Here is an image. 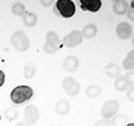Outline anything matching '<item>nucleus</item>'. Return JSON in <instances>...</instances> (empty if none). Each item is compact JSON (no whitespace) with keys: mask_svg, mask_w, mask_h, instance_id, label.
<instances>
[{"mask_svg":"<svg viewBox=\"0 0 134 126\" xmlns=\"http://www.w3.org/2000/svg\"><path fill=\"white\" fill-rule=\"evenodd\" d=\"M123 69L133 71L134 70V50L129 52V55L126 56V59L123 60Z\"/></svg>","mask_w":134,"mask_h":126,"instance_id":"20","label":"nucleus"},{"mask_svg":"<svg viewBox=\"0 0 134 126\" xmlns=\"http://www.w3.org/2000/svg\"><path fill=\"white\" fill-rule=\"evenodd\" d=\"M82 41H84V38H82L81 31H78V29H73V31L69 32L64 36L63 44H64V46H67V48H75V46L81 45Z\"/></svg>","mask_w":134,"mask_h":126,"instance_id":"7","label":"nucleus"},{"mask_svg":"<svg viewBox=\"0 0 134 126\" xmlns=\"http://www.w3.org/2000/svg\"><path fill=\"white\" fill-rule=\"evenodd\" d=\"M94 126H115V125H113L110 120H106V119H100V120H98V122H96V123H95Z\"/></svg>","mask_w":134,"mask_h":126,"instance_id":"24","label":"nucleus"},{"mask_svg":"<svg viewBox=\"0 0 134 126\" xmlns=\"http://www.w3.org/2000/svg\"><path fill=\"white\" fill-rule=\"evenodd\" d=\"M96 32H98V28H96L95 24H87L81 34H82V38H85V39H92L96 35Z\"/></svg>","mask_w":134,"mask_h":126,"instance_id":"15","label":"nucleus"},{"mask_svg":"<svg viewBox=\"0 0 134 126\" xmlns=\"http://www.w3.org/2000/svg\"><path fill=\"white\" fill-rule=\"evenodd\" d=\"M18 115H20V113H18V111H17L15 108H7L6 112H4V116H6V119L10 120V122H11V120H15L17 118H18Z\"/></svg>","mask_w":134,"mask_h":126,"instance_id":"22","label":"nucleus"},{"mask_svg":"<svg viewBox=\"0 0 134 126\" xmlns=\"http://www.w3.org/2000/svg\"><path fill=\"white\" fill-rule=\"evenodd\" d=\"M80 6L85 11L96 13V11H99L100 6H102V2L100 0H80Z\"/></svg>","mask_w":134,"mask_h":126,"instance_id":"10","label":"nucleus"},{"mask_svg":"<svg viewBox=\"0 0 134 126\" xmlns=\"http://www.w3.org/2000/svg\"><path fill=\"white\" fill-rule=\"evenodd\" d=\"M60 46H62V39H60V36L57 35V32L49 31L46 34V41H45V45H43L45 53H48V55L57 53L59 50H60Z\"/></svg>","mask_w":134,"mask_h":126,"instance_id":"2","label":"nucleus"},{"mask_svg":"<svg viewBox=\"0 0 134 126\" xmlns=\"http://www.w3.org/2000/svg\"><path fill=\"white\" fill-rule=\"evenodd\" d=\"M11 45L18 50V52H27L29 49V38L27 36V34L23 31H15L11 35Z\"/></svg>","mask_w":134,"mask_h":126,"instance_id":"3","label":"nucleus"},{"mask_svg":"<svg viewBox=\"0 0 134 126\" xmlns=\"http://www.w3.org/2000/svg\"><path fill=\"white\" fill-rule=\"evenodd\" d=\"M39 3H41L42 6H43V7H49L50 4H53V2H52V0H46V2H45V0H41Z\"/></svg>","mask_w":134,"mask_h":126,"instance_id":"28","label":"nucleus"},{"mask_svg":"<svg viewBox=\"0 0 134 126\" xmlns=\"http://www.w3.org/2000/svg\"><path fill=\"white\" fill-rule=\"evenodd\" d=\"M70 108H71V105L67 99H59L56 102V107H54V111L59 115H66V113L70 112Z\"/></svg>","mask_w":134,"mask_h":126,"instance_id":"14","label":"nucleus"},{"mask_svg":"<svg viewBox=\"0 0 134 126\" xmlns=\"http://www.w3.org/2000/svg\"><path fill=\"white\" fill-rule=\"evenodd\" d=\"M119 107L120 105L116 99H109L103 104L102 109H100V115H102L103 119L109 120L110 118H113L117 112H119Z\"/></svg>","mask_w":134,"mask_h":126,"instance_id":"5","label":"nucleus"},{"mask_svg":"<svg viewBox=\"0 0 134 126\" xmlns=\"http://www.w3.org/2000/svg\"><path fill=\"white\" fill-rule=\"evenodd\" d=\"M23 23H24V25L25 27H34V25H36V23H38V17H36V14L35 13H29V11H27L24 14V17H23Z\"/></svg>","mask_w":134,"mask_h":126,"instance_id":"16","label":"nucleus"},{"mask_svg":"<svg viewBox=\"0 0 134 126\" xmlns=\"http://www.w3.org/2000/svg\"><path fill=\"white\" fill-rule=\"evenodd\" d=\"M80 67V60L78 57L75 56H67L63 60V69H64L67 73H73Z\"/></svg>","mask_w":134,"mask_h":126,"instance_id":"11","label":"nucleus"},{"mask_svg":"<svg viewBox=\"0 0 134 126\" xmlns=\"http://www.w3.org/2000/svg\"><path fill=\"white\" fill-rule=\"evenodd\" d=\"M15 126H28V125H25V123H24V122H20V123H17Z\"/></svg>","mask_w":134,"mask_h":126,"instance_id":"29","label":"nucleus"},{"mask_svg":"<svg viewBox=\"0 0 134 126\" xmlns=\"http://www.w3.org/2000/svg\"><path fill=\"white\" fill-rule=\"evenodd\" d=\"M36 74V67L34 63H27V65L24 66V69H23V76L25 78H32Z\"/></svg>","mask_w":134,"mask_h":126,"instance_id":"19","label":"nucleus"},{"mask_svg":"<svg viewBox=\"0 0 134 126\" xmlns=\"http://www.w3.org/2000/svg\"><path fill=\"white\" fill-rule=\"evenodd\" d=\"M100 92H102V90H100L98 84H90L85 90V94L88 98H96V97L100 95Z\"/></svg>","mask_w":134,"mask_h":126,"instance_id":"17","label":"nucleus"},{"mask_svg":"<svg viewBox=\"0 0 134 126\" xmlns=\"http://www.w3.org/2000/svg\"><path fill=\"white\" fill-rule=\"evenodd\" d=\"M131 44H133V46H134V35H133V38H131Z\"/></svg>","mask_w":134,"mask_h":126,"instance_id":"31","label":"nucleus"},{"mask_svg":"<svg viewBox=\"0 0 134 126\" xmlns=\"http://www.w3.org/2000/svg\"><path fill=\"white\" fill-rule=\"evenodd\" d=\"M32 95H34V90L29 86H17L10 92V99L13 104L20 105L29 101L32 98Z\"/></svg>","mask_w":134,"mask_h":126,"instance_id":"1","label":"nucleus"},{"mask_svg":"<svg viewBox=\"0 0 134 126\" xmlns=\"http://www.w3.org/2000/svg\"><path fill=\"white\" fill-rule=\"evenodd\" d=\"M59 13L63 18H71L75 14V4L71 0H57L54 13Z\"/></svg>","mask_w":134,"mask_h":126,"instance_id":"4","label":"nucleus"},{"mask_svg":"<svg viewBox=\"0 0 134 126\" xmlns=\"http://www.w3.org/2000/svg\"><path fill=\"white\" fill-rule=\"evenodd\" d=\"M11 13L14 15H17V17H24V14L27 13L24 3H20V2L14 3V4H13V7H11Z\"/></svg>","mask_w":134,"mask_h":126,"instance_id":"21","label":"nucleus"},{"mask_svg":"<svg viewBox=\"0 0 134 126\" xmlns=\"http://www.w3.org/2000/svg\"><path fill=\"white\" fill-rule=\"evenodd\" d=\"M113 11H115V14L117 15H123L127 13L129 10V3L124 2V0H116V2H113Z\"/></svg>","mask_w":134,"mask_h":126,"instance_id":"13","label":"nucleus"},{"mask_svg":"<svg viewBox=\"0 0 134 126\" xmlns=\"http://www.w3.org/2000/svg\"><path fill=\"white\" fill-rule=\"evenodd\" d=\"M0 119H2V115H0Z\"/></svg>","mask_w":134,"mask_h":126,"instance_id":"33","label":"nucleus"},{"mask_svg":"<svg viewBox=\"0 0 134 126\" xmlns=\"http://www.w3.org/2000/svg\"><path fill=\"white\" fill-rule=\"evenodd\" d=\"M41 113H39V109H38L35 105H28L25 107L24 109V123L31 126L34 123H36L38 119H39Z\"/></svg>","mask_w":134,"mask_h":126,"instance_id":"8","label":"nucleus"},{"mask_svg":"<svg viewBox=\"0 0 134 126\" xmlns=\"http://www.w3.org/2000/svg\"><path fill=\"white\" fill-rule=\"evenodd\" d=\"M126 126H134V122H133V123H129V125H126Z\"/></svg>","mask_w":134,"mask_h":126,"instance_id":"32","label":"nucleus"},{"mask_svg":"<svg viewBox=\"0 0 134 126\" xmlns=\"http://www.w3.org/2000/svg\"><path fill=\"white\" fill-rule=\"evenodd\" d=\"M116 35L121 41H126V39H129V38H131L133 28H131V25H130V23L123 21V23L117 24V27H116Z\"/></svg>","mask_w":134,"mask_h":126,"instance_id":"9","label":"nucleus"},{"mask_svg":"<svg viewBox=\"0 0 134 126\" xmlns=\"http://www.w3.org/2000/svg\"><path fill=\"white\" fill-rule=\"evenodd\" d=\"M121 73V70H120V67L116 65V63H109V65L105 67V74L108 76V77H110V78H117V77H120V74Z\"/></svg>","mask_w":134,"mask_h":126,"instance_id":"12","label":"nucleus"},{"mask_svg":"<svg viewBox=\"0 0 134 126\" xmlns=\"http://www.w3.org/2000/svg\"><path fill=\"white\" fill-rule=\"evenodd\" d=\"M124 78L127 80V83H129L130 87H134V70L133 71H129V73L124 76Z\"/></svg>","mask_w":134,"mask_h":126,"instance_id":"23","label":"nucleus"},{"mask_svg":"<svg viewBox=\"0 0 134 126\" xmlns=\"http://www.w3.org/2000/svg\"><path fill=\"white\" fill-rule=\"evenodd\" d=\"M130 7L134 8V0H133V2H130Z\"/></svg>","mask_w":134,"mask_h":126,"instance_id":"30","label":"nucleus"},{"mask_svg":"<svg viewBox=\"0 0 134 126\" xmlns=\"http://www.w3.org/2000/svg\"><path fill=\"white\" fill-rule=\"evenodd\" d=\"M4 81H6V74H4L3 70H0V87L4 84Z\"/></svg>","mask_w":134,"mask_h":126,"instance_id":"27","label":"nucleus"},{"mask_svg":"<svg viewBox=\"0 0 134 126\" xmlns=\"http://www.w3.org/2000/svg\"><path fill=\"white\" fill-rule=\"evenodd\" d=\"M62 87H63V90H64L66 94L71 95V97L77 95L80 92V84H78L77 80H75L74 77H71V76H67V77L63 78Z\"/></svg>","mask_w":134,"mask_h":126,"instance_id":"6","label":"nucleus"},{"mask_svg":"<svg viewBox=\"0 0 134 126\" xmlns=\"http://www.w3.org/2000/svg\"><path fill=\"white\" fill-rule=\"evenodd\" d=\"M115 88H116L117 91H120V92L127 91L129 88H130L127 80L124 78V76H120V77H117V78L115 80Z\"/></svg>","mask_w":134,"mask_h":126,"instance_id":"18","label":"nucleus"},{"mask_svg":"<svg viewBox=\"0 0 134 126\" xmlns=\"http://www.w3.org/2000/svg\"><path fill=\"white\" fill-rule=\"evenodd\" d=\"M127 17H129V20H131V21H134V8H131V7H129V10H127Z\"/></svg>","mask_w":134,"mask_h":126,"instance_id":"26","label":"nucleus"},{"mask_svg":"<svg viewBox=\"0 0 134 126\" xmlns=\"http://www.w3.org/2000/svg\"><path fill=\"white\" fill-rule=\"evenodd\" d=\"M127 99L130 102H134V87H130L127 90Z\"/></svg>","mask_w":134,"mask_h":126,"instance_id":"25","label":"nucleus"}]
</instances>
